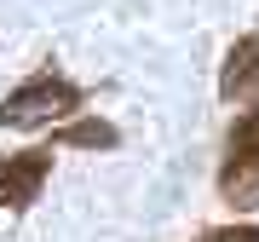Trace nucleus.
Here are the masks:
<instances>
[{
    "label": "nucleus",
    "instance_id": "f257e3e1",
    "mask_svg": "<svg viewBox=\"0 0 259 242\" xmlns=\"http://www.w3.org/2000/svg\"><path fill=\"white\" fill-rule=\"evenodd\" d=\"M75 110H81V87H69L64 75H35L18 93H6L0 127H47V121H64Z\"/></svg>",
    "mask_w": 259,
    "mask_h": 242
},
{
    "label": "nucleus",
    "instance_id": "f03ea898",
    "mask_svg": "<svg viewBox=\"0 0 259 242\" xmlns=\"http://www.w3.org/2000/svg\"><path fill=\"white\" fill-rule=\"evenodd\" d=\"M219 190L236 208H259V110H248L231 127V150L219 168Z\"/></svg>",
    "mask_w": 259,
    "mask_h": 242
},
{
    "label": "nucleus",
    "instance_id": "7ed1b4c3",
    "mask_svg": "<svg viewBox=\"0 0 259 242\" xmlns=\"http://www.w3.org/2000/svg\"><path fill=\"white\" fill-rule=\"evenodd\" d=\"M52 173V150H18L0 162V208H29Z\"/></svg>",
    "mask_w": 259,
    "mask_h": 242
},
{
    "label": "nucleus",
    "instance_id": "20e7f679",
    "mask_svg": "<svg viewBox=\"0 0 259 242\" xmlns=\"http://www.w3.org/2000/svg\"><path fill=\"white\" fill-rule=\"evenodd\" d=\"M253 81H259V35H248V41H236V47H231L225 75H219V98H242Z\"/></svg>",
    "mask_w": 259,
    "mask_h": 242
},
{
    "label": "nucleus",
    "instance_id": "39448f33",
    "mask_svg": "<svg viewBox=\"0 0 259 242\" xmlns=\"http://www.w3.org/2000/svg\"><path fill=\"white\" fill-rule=\"evenodd\" d=\"M64 144H115V127H104V121H81V127H69L64 133Z\"/></svg>",
    "mask_w": 259,
    "mask_h": 242
},
{
    "label": "nucleus",
    "instance_id": "423d86ee",
    "mask_svg": "<svg viewBox=\"0 0 259 242\" xmlns=\"http://www.w3.org/2000/svg\"><path fill=\"white\" fill-rule=\"evenodd\" d=\"M202 242H259V225H219V231H207Z\"/></svg>",
    "mask_w": 259,
    "mask_h": 242
}]
</instances>
